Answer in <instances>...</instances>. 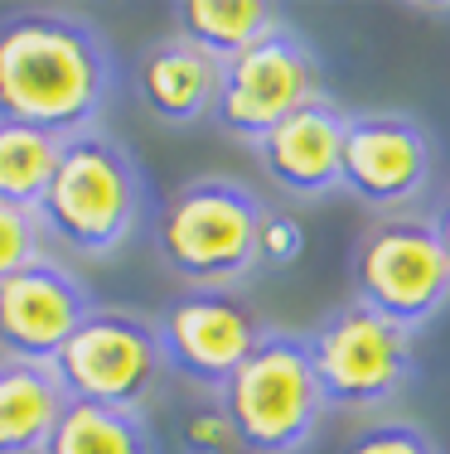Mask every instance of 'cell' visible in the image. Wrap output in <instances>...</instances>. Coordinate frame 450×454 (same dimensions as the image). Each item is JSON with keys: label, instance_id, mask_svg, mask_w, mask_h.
Here are the masks:
<instances>
[{"label": "cell", "instance_id": "1", "mask_svg": "<svg viewBox=\"0 0 450 454\" xmlns=\"http://www.w3.org/2000/svg\"><path fill=\"white\" fill-rule=\"evenodd\" d=\"M116 88L112 59L83 20L20 10L0 20V116L59 140L92 131Z\"/></svg>", "mask_w": 450, "mask_h": 454}, {"label": "cell", "instance_id": "2", "mask_svg": "<svg viewBox=\"0 0 450 454\" xmlns=\"http://www.w3.org/2000/svg\"><path fill=\"white\" fill-rule=\"evenodd\" d=\"M146 208V179L112 136L83 131L63 140L53 179L35 218L73 252H112L131 237Z\"/></svg>", "mask_w": 450, "mask_h": 454}, {"label": "cell", "instance_id": "3", "mask_svg": "<svg viewBox=\"0 0 450 454\" xmlns=\"http://www.w3.org/2000/svg\"><path fill=\"white\" fill-rule=\"evenodd\" d=\"M266 208L233 179H194L175 189L155 213V252L175 276L203 290H223L252 276Z\"/></svg>", "mask_w": 450, "mask_h": 454}, {"label": "cell", "instance_id": "4", "mask_svg": "<svg viewBox=\"0 0 450 454\" xmlns=\"http://www.w3.org/2000/svg\"><path fill=\"white\" fill-rule=\"evenodd\" d=\"M218 402L238 450L248 454H296L325 416L315 363L296 333H262L242 367L218 387Z\"/></svg>", "mask_w": 450, "mask_h": 454}, {"label": "cell", "instance_id": "5", "mask_svg": "<svg viewBox=\"0 0 450 454\" xmlns=\"http://www.w3.org/2000/svg\"><path fill=\"white\" fill-rule=\"evenodd\" d=\"M353 290H359V305L407 333L441 315L450 300V262L431 223L388 218L368 227L353 252Z\"/></svg>", "mask_w": 450, "mask_h": 454}, {"label": "cell", "instance_id": "6", "mask_svg": "<svg viewBox=\"0 0 450 454\" xmlns=\"http://www.w3.org/2000/svg\"><path fill=\"white\" fill-rule=\"evenodd\" d=\"M49 367L68 392V402L136 411L155 392L165 358H160V339L150 319L126 315V309H92Z\"/></svg>", "mask_w": 450, "mask_h": 454}, {"label": "cell", "instance_id": "7", "mask_svg": "<svg viewBox=\"0 0 450 454\" xmlns=\"http://www.w3.org/2000/svg\"><path fill=\"white\" fill-rule=\"evenodd\" d=\"M305 348L315 363L325 406H383L412 377V333L373 315L359 300L335 309L305 339Z\"/></svg>", "mask_w": 450, "mask_h": 454}, {"label": "cell", "instance_id": "8", "mask_svg": "<svg viewBox=\"0 0 450 454\" xmlns=\"http://www.w3.org/2000/svg\"><path fill=\"white\" fill-rule=\"evenodd\" d=\"M320 97V63L315 53L300 44L296 35L276 29L262 44L242 49L238 59L223 63L218 97H213V116L223 131L242 140H262L276 121L296 112V106Z\"/></svg>", "mask_w": 450, "mask_h": 454}, {"label": "cell", "instance_id": "9", "mask_svg": "<svg viewBox=\"0 0 450 454\" xmlns=\"http://www.w3.org/2000/svg\"><path fill=\"white\" fill-rule=\"evenodd\" d=\"M262 319L252 305H242L228 290H194L165 305L155 324L160 358L189 382L223 387L242 367V358L262 343Z\"/></svg>", "mask_w": 450, "mask_h": 454}, {"label": "cell", "instance_id": "10", "mask_svg": "<svg viewBox=\"0 0 450 454\" xmlns=\"http://www.w3.org/2000/svg\"><path fill=\"white\" fill-rule=\"evenodd\" d=\"M339 184L368 208H402L431 184V136L402 112L344 116Z\"/></svg>", "mask_w": 450, "mask_h": 454}, {"label": "cell", "instance_id": "11", "mask_svg": "<svg viewBox=\"0 0 450 454\" xmlns=\"http://www.w3.org/2000/svg\"><path fill=\"white\" fill-rule=\"evenodd\" d=\"M88 315V290L49 256H35L29 266L0 280V348L10 353V363L49 367Z\"/></svg>", "mask_w": 450, "mask_h": 454}, {"label": "cell", "instance_id": "12", "mask_svg": "<svg viewBox=\"0 0 450 454\" xmlns=\"http://www.w3.org/2000/svg\"><path fill=\"white\" fill-rule=\"evenodd\" d=\"M257 160H262L266 179L281 184L296 199H320V193L339 189V160H344V112L325 97L296 106L286 121L257 140Z\"/></svg>", "mask_w": 450, "mask_h": 454}, {"label": "cell", "instance_id": "13", "mask_svg": "<svg viewBox=\"0 0 450 454\" xmlns=\"http://www.w3.org/2000/svg\"><path fill=\"white\" fill-rule=\"evenodd\" d=\"M218 78H223V63L179 35L160 39L141 59V97L150 102V112L170 126H189L203 112H213Z\"/></svg>", "mask_w": 450, "mask_h": 454}, {"label": "cell", "instance_id": "14", "mask_svg": "<svg viewBox=\"0 0 450 454\" xmlns=\"http://www.w3.org/2000/svg\"><path fill=\"white\" fill-rule=\"evenodd\" d=\"M68 392L44 363H0V454H39Z\"/></svg>", "mask_w": 450, "mask_h": 454}, {"label": "cell", "instance_id": "15", "mask_svg": "<svg viewBox=\"0 0 450 454\" xmlns=\"http://www.w3.org/2000/svg\"><path fill=\"white\" fill-rule=\"evenodd\" d=\"M175 20L179 39H189L218 63L238 59L242 49L262 44L266 35L281 29V10L266 5V0H189L175 10Z\"/></svg>", "mask_w": 450, "mask_h": 454}, {"label": "cell", "instance_id": "16", "mask_svg": "<svg viewBox=\"0 0 450 454\" xmlns=\"http://www.w3.org/2000/svg\"><path fill=\"white\" fill-rule=\"evenodd\" d=\"M39 454H155L136 411L68 402Z\"/></svg>", "mask_w": 450, "mask_h": 454}, {"label": "cell", "instance_id": "17", "mask_svg": "<svg viewBox=\"0 0 450 454\" xmlns=\"http://www.w3.org/2000/svg\"><path fill=\"white\" fill-rule=\"evenodd\" d=\"M59 136L0 116V199L15 203V208H39L53 165H59Z\"/></svg>", "mask_w": 450, "mask_h": 454}, {"label": "cell", "instance_id": "18", "mask_svg": "<svg viewBox=\"0 0 450 454\" xmlns=\"http://www.w3.org/2000/svg\"><path fill=\"white\" fill-rule=\"evenodd\" d=\"M39 237H44V227H39L35 208H15V203L0 199V280L35 262Z\"/></svg>", "mask_w": 450, "mask_h": 454}, {"label": "cell", "instance_id": "19", "mask_svg": "<svg viewBox=\"0 0 450 454\" xmlns=\"http://www.w3.org/2000/svg\"><path fill=\"white\" fill-rule=\"evenodd\" d=\"M179 445L185 454H228L238 440H233V426H228V411L223 402H199L185 411L179 420Z\"/></svg>", "mask_w": 450, "mask_h": 454}, {"label": "cell", "instance_id": "20", "mask_svg": "<svg viewBox=\"0 0 450 454\" xmlns=\"http://www.w3.org/2000/svg\"><path fill=\"white\" fill-rule=\"evenodd\" d=\"M344 454H436V445L407 420H383V426H368L344 445Z\"/></svg>", "mask_w": 450, "mask_h": 454}, {"label": "cell", "instance_id": "21", "mask_svg": "<svg viewBox=\"0 0 450 454\" xmlns=\"http://www.w3.org/2000/svg\"><path fill=\"white\" fill-rule=\"evenodd\" d=\"M300 252H305V227H300L291 213H266L262 218V237H257V266H276V271H286V266L300 262Z\"/></svg>", "mask_w": 450, "mask_h": 454}, {"label": "cell", "instance_id": "22", "mask_svg": "<svg viewBox=\"0 0 450 454\" xmlns=\"http://www.w3.org/2000/svg\"><path fill=\"white\" fill-rule=\"evenodd\" d=\"M431 232H436V242H441V252H446V262H450V189L441 193V203H436Z\"/></svg>", "mask_w": 450, "mask_h": 454}]
</instances>
